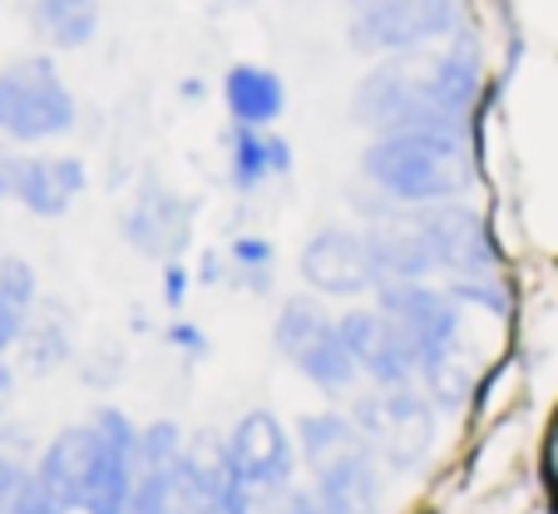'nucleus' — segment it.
Instances as JSON below:
<instances>
[{"label":"nucleus","instance_id":"6ab92c4d","mask_svg":"<svg viewBox=\"0 0 558 514\" xmlns=\"http://www.w3.org/2000/svg\"><path fill=\"white\" fill-rule=\"evenodd\" d=\"M25 25L50 55L89 50L105 25V0H25Z\"/></svg>","mask_w":558,"mask_h":514},{"label":"nucleus","instance_id":"4468645a","mask_svg":"<svg viewBox=\"0 0 558 514\" xmlns=\"http://www.w3.org/2000/svg\"><path fill=\"white\" fill-rule=\"evenodd\" d=\"M228 465L238 480L263 485V490H287L296 485L302 470V451H296V431H287L272 410H247L232 420L228 431Z\"/></svg>","mask_w":558,"mask_h":514},{"label":"nucleus","instance_id":"473e14b6","mask_svg":"<svg viewBox=\"0 0 558 514\" xmlns=\"http://www.w3.org/2000/svg\"><path fill=\"white\" fill-rule=\"evenodd\" d=\"M31 316H35L31 307H21L15 297L0 292V351H5V357H11V351L25 342V326H31Z\"/></svg>","mask_w":558,"mask_h":514},{"label":"nucleus","instance_id":"f257e3e1","mask_svg":"<svg viewBox=\"0 0 558 514\" xmlns=\"http://www.w3.org/2000/svg\"><path fill=\"white\" fill-rule=\"evenodd\" d=\"M489 45L480 21L430 50H405L371 60L351 89V124L366 134L390 129H470L480 99L489 95Z\"/></svg>","mask_w":558,"mask_h":514},{"label":"nucleus","instance_id":"39448f33","mask_svg":"<svg viewBox=\"0 0 558 514\" xmlns=\"http://www.w3.org/2000/svg\"><path fill=\"white\" fill-rule=\"evenodd\" d=\"M470 21H480L474 0H361L347 11V45L361 60H386L445 45Z\"/></svg>","mask_w":558,"mask_h":514},{"label":"nucleus","instance_id":"a878e982","mask_svg":"<svg viewBox=\"0 0 558 514\" xmlns=\"http://www.w3.org/2000/svg\"><path fill=\"white\" fill-rule=\"evenodd\" d=\"M228 263L232 273H267V267H277V242L267 232H232Z\"/></svg>","mask_w":558,"mask_h":514},{"label":"nucleus","instance_id":"f8f14e48","mask_svg":"<svg viewBox=\"0 0 558 514\" xmlns=\"http://www.w3.org/2000/svg\"><path fill=\"white\" fill-rule=\"evenodd\" d=\"M193 223H198V203L158 174H144L134 199L119 213V238L148 263H173L193 248Z\"/></svg>","mask_w":558,"mask_h":514},{"label":"nucleus","instance_id":"4c0bfd02","mask_svg":"<svg viewBox=\"0 0 558 514\" xmlns=\"http://www.w3.org/2000/svg\"><path fill=\"white\" fill-rule=\"evenodd\" d=\"M337 5H347V11H351V5H361V0H337Z\"/></svg>","mask_w":558,"mask_h":514},{"label":"nucleus","instance_id":"9d476101","mask_svg":"<svg viewBox=\"0 0 558 514\" xmlns=\"http://www.w3.org/2000/svg\"><path fill=\"white\" fill-rule=\"evenodd\" d=\"M371 302L411 332L425 367L464 351V307H460V297H454L450 287H440L435 277H421V283H380L376 292H371Z\"/></svg>","mask_w":558,"mask_h":514},{"label":"nucleus","instance_id":"f704fd0d","mask_svg":"<svg viewBox=\"0 0 558 514\" xmlns=\"http://www.w3.org/2000/svg\"><path fill=\"white\" fill-rule=\"evenodd\" d=\"M198 287H228V277H232V263H228V252H203L198 258Z\"/></svg>","mask_w":558,"mask_h":514},{"label":"nucleus","instance_id":"7ed1b4c3","mask_svg":"<svg viewBox=\"0 0 558 514\" xmlns=\"http://www.w3.org/2000/svg\"><path fill=\"white\" fill-rule=\"evenodd\" d=\"M296 451L312 475L316 494L331 514H386V480L390 470L351 410H312L296 420Z\"/></svg>","mask_w":558,"mask_h":514},{"label":"nucleus","instance_id":"393cba45","mask_svg":"<svg viewBox=\"0 0 558 514\" xmlns=\"http://www.w3.org/2000/svg\"><path fill=\"white\" fill-rule=\"evenodd\" d=\"M183 451H189V431L179 420L158 416L148 426H138V470H173Z\"/></svg>","mask_w":558,"mask_h":514},{"label":"nucleus","instance_id":"1a4fd4ad","mask_svg":"<svg viewBox=\"0 0 558 514\" xmlns=\"http://www.w3.org/2000/svg\"><path fill=\"white\" fill-rule=\"evenodd\" d=\"M337 332L347 342V351L356 357L361 376L380 391H396V386H421V351H415L411 332L390 312H380L376 302H351L337 312Z\"/></svg>","mask_w":558,"mask_h":514},{"label":"nucleus","instance_id":"a211bd4d","mask_svg":"<svg viewBox=\"0 0 558 514\" xmlns=\"http://www.w3.org/2000/svg\"><path fill=\"white\" fill-rule=\"evenodd\" d=\"M95 455H99L95 420H85V426H60V431L45 441V451L35 455V480H40L50 494H60V500L80 514L89 470H95Z\"/></svg>","mask_w":558,"mask_h":514},{"label":"nucleus","instance_id":"5701e85b","mask_svg":"<svg viewBox=\"0 0 558 514\" xmlns=\"http://www.w3.org/2000/svg\"><path fill=\"white\" fill-rule=\"evenodd\" d=\"M474 367H464L460 357H445V361H435V367H425L421 371V391L435 401V410L440 416H454V410H464L474 401Z\"/></svg>","mask_w":558,"mask_h":514},{"label":"nucleus","instance_id":"aec40b11","mask_svg":"<svg viewBox=\"0 0 558 514\" xmlns=\"http://www.w3.org/2000/svg\"><path fill=\"white\" fill-rule=\"evenodd\" d=\"M15 351H21V367L31 371V376H50V371L70 367L74 361V312L60 297H40L31 326H25V342Z\"/></svg>","mask_w":558,"mask_h":514},{"label":"nucleus","instance_id":"f03ea898","mask_svg":"<svg viewBox=\"0 0 558 514\" xmlns=\"http://www.w3.org/2000/svg\"><path fill=\"white\" fill-rule=\"evenodd\" d=\"M356 174L396 208L470 199L480 189V144L474 129H390L366 139Z\"/></svg>","mask_w":558,"mask_h":514},{"label":"nucleus","instance_id":"2f4dec72","mask_svg":"<svg viewBox=\"0 0 558 514\" xmlns=\"http://www.w3.org/2000/svg\"><path fill=\"white\" fill-rule=\"evenodd\" d=\"M538 485H544L548 504L558 510V406L544 426V445H538Z\"/></svg>","mask_w":558,"mask_h":514},{"label":"nucleus","instance_id":"0eeeda50","mask_svg":"<svg viewBox=\"0 0 558 514\" xmlns=\"http://www.w3.org/2000/svg\"><path fill=\"white\" fill-rule=\"evenodd\" d=\"M296 273H302L306 292L327 297V302H356L380 287L366 228H351V223H322L316 232H306L302 252H296Z\"/></svg>","mask_w":558,"mask_h":514},{"label":"nucleus","instance_id":"c756f323","mask_svg":"<svg viewBox=\"0 0 558 514\" xmlns=\"http://www.w3.org/2000/svg\"><path fill=\"white\" fill-rule=\"evenodd\" d=\"M80 381H85L89 391H109L124 381V351L119 347H99L95 357L80 361Z\"/></svg>","mask_w":558,"mask_h":514},{"label":"nucleus","instance_id":"72a5a7b5","mask_svg":"<svg viewBox=\"0 0 558 514\" xmlns=\"http://www.w3.org/2000/svg\"><path fill=\"white\" fill-rule=\"evenodd\" d=\"M272 514H331V510L322 504V494H316V490H296V485H287Z\"/></svg>","mask_w":558,"mask_h":514},{"label":"nucleus","instance_id":"412c9836","mask_svg":"<svg viewBox=\"0 0 558 514\" xmlns=\"http://www.w3.org/2000/svg\"><path fill=\"white\" fill-rule=\"evenodd\" d=\"M331 326H337V312L327 307V297H316V292L282 297L277 322H272V351L287 361V367H296Z\"/></svg>","mask_w":558,"mask_h":514},{"label":"nucleus","instance_id":"bb28decb","mask_svg":"<svg viewBox=\"0 0 558 514\" xmlns=\"http://www.w3.org/2000/svg\"><path fill=\"white\" fill-rule=\"evenodd\" d=\"M0 292L35 312L40 307V273L25 258H15V252H0Z\"/></svg>","mask_w":558,"mask_h":514},{"label":"nucleus","instance_id":"c9c22d12","mask_svg":"<svg viewBox=\"0 0 558 514\" xmlns=\"http://www.w3.org/2000/svg\"><path fill=\"white\" fill-rule=\"evenodd\" d=\"M179 99H183V105H203V99H208V84H203L198 74H183V80H179Z\"/></svg>","mask_w":558,"mask_h":514},{"label":"nucleus","instance_id":"b1692460","mask_svg":"<svg viewBox=\"0 0 558 514\" xmlns=\"http://www.w3.org/2000/svg\"><path fill=\"white\" fill-rule=\"evenodd\" d=\"M450 287L454 297H460V307L464 312H485V316H495V322H509L514 316V292H509V283H505V273H480V277H450Z\"/></svg>","mask_w":558,"mask_h":514},{"label":"nucleus","instance_id":"2eb2a0df","mask_svg":"<svg viewBox=\"0 0 558 514\" xmlns=\"http://www.w3.org/2000/svg\"><path fill=\"white\" fill-rule=\"evenodd\" d=\"M228 189L238 199H257L267 183L277 179H292L296 168V148L287 134L277 129H243V124H228Z\"/></svg>","mask_w":558,"mask_h":514},{"label":"nucleus","instance_id":"f3484780","mask_svg":"<svg viewBox=\"0 0 558 514\" xmlns=\"http://www.w3.org/2000/svg\"><path fill=\"white\" fill-rule=\"evenodd\" d=\"M218 99H222V109H228V124L277 129V119L287 115V80L272 70V64L238 60L222 70Z\"/></svg>","mask_w":558,"mask_h":514},{"label":"nucleus","instance_id":"dca6fc26","mask_svg":"<svg viewBox=\"0 0 558 514\" xmlns=\"http://www.w3.org/2000/svg\"><path fill=\"white\" fill-rule=\"evenodd\" d=\"M366 242H371V258H376L380 283H421V277H435V258H430V242H425L421 213L415 208H396L380 223H366Z\"/></svg>","mask_w":558,"mask_h":514},{"label":"nucleus","instance_id":"cd10ccee","mask_svg":"<svg viewBox=\"0 0 558 514\" xmlns=\"http://www.w3.org/2000/svg\"><path fill=\"white\" fill-rule=\"evenodd\" d=\"M35 461L31 455H5L0 451V514H21L25 490H31Z\"/></svg>","mask_w":558,"mask_h":514},{"label":"nucleus","instance_id":"e433bc0d","mask_svg":"<svg viewBox=\"0 0 558 514\" xmlns=\"http://www.w3.org/2000/svg\"><path fill=\"white\" fill-rule=\"evenodd\" d=\"M11 391H15V367H11V357L0 351V416H5V401H11Z\"/></svg>","mask_w":558,"mask_h":514},{"label":"nucleus","instance_id":"423d86ee","mask_svg":"<svg viewBox=\"0 0 558 514\" xmlns=\"http://www.w3.org/2000/svg\"><path fill=\"white\" fill-rule=\"evenodd\" d=\"M351 420L361 426V435L396 480L421 475L435 455V441H440V410L421 386H366L351 401Z\"/></svg>","mask_w":558,"mask_h":514},{"label":"nucleus","instance_id":"9b49d317","mask_svg":"<svg viewBox=\"0 0 558 514\" xmlns=\"http://www.w3.org/2000/svg\"><path fill=\"white\" fill-rule=\"evenodd\" d=\"M421 228L430 242L435 258V277H480V273H505V242L495 238L489 218L474 208L470 199H450V203H425Z\"/></svg>","mask_w":558,"mask_h":514},{"label":"nucleus","instance_id":"6e6552de","mask_svg":"<svg viewBox=\"0 0 558 514\" xmlns=\"http://www.w3.org/2000/svg\"><path fill=\"white\" fill-rule=\"evenodd\" d=\"M89 189V164L80 154H35L0 144V203H21L31 218H64Z\"/></svg>","mask_w":558,"mask_h":514},{"label":"nucleus","instance_id":"ddd939ff","mask_svg":"<svg viewBox=\"0 0 558 514\" xmlns=\"http://www.w3.org/2000/svg\"><path fill=\"white\" fill-rule=\"evenodd\" d=\"M89 420L99 431V455L95 470H89L80 514H129L138 485V426L119 406H99Z\"/></svg>","mask_w":558,"mask_h":514},{"label":"nucleus","instance_id":"c85d7f7f","mask_svg":"<svg viewBox=\"0 0 558 514\" xmlns=\"http://www.w3.org/2000/svg\"><path fill=\"white\" fill-rule=\"evenodd\" d=\"M193 267L183 263V258H173V263H158V302L169 307V312H183V302L193 297Z\"/></svg>","mask_w":558,"mask_h":514},{"label":"nucleus","instance_id":"20e7f679","mask_svg":"<svg viewBox=\"0 0 558 514\" xmlns=\"http://www.w3.org/2000/svg\"><path fill=\"white\" fill-rule=\"evenodd\" d=\"M74 129H80V95L50 50L0 64V144L40 148L70 139Z\"/></svg>","mask_w":558,"mask_h":514},{"label":"nucleus","instance_id":"4be33fe9","mask_svg":"<svg viewBox=\"0 0 558 514\" xmlns=\"http://www.w3.org/2000/svg\"><path fill=\"white\" fill-rule=\"evenodd\" d=\"M296 376L306 381V386H316L322 396H331V401H341V396H351L356 391V376H361V367H356V357L347 351V342H341V332L331 326L322 342H316L312 351H306L302 361H296Z\"/></svg>","mask_w":558,"mask_h":514},{"label":"nucleus","instance_id":"7c9ffc66","mask_svg":"<svg viewBox=\"0 0 558 514\" xmlns=\"http://www.w3.org/2000/svg\"><path fill=\"white\" fill-rule=\"evenodd\" d=\"M163 342H169L179 357H189V361H203L213 351V342H208V332H203L198 322H189V316H173L169 326H163Z\"/></svg>","mask_w":558,"mask_h":514}]
</instances>
